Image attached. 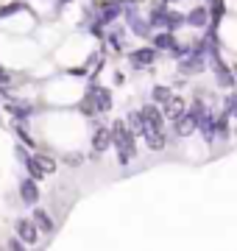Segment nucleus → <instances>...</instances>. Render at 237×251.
Wrapping results in <instances>:
<instances>
[{
	"label": "nucleus",
	"mask_w": 237,
	"mask_h": 251,
	"mask_svg": "<svg viewBox=\"0 0 237 251\" xmlns=\"http://www.w3.org/2000/svg\"><path fill=\"white\" fill-rule=\"evenodd\" d=\"M112 145L118 151V162L120 165H128V162L137 156V140H134V131L126 126V120H115L112 123Z\"/></svg>",
	"instance_id": "nucleus-1"
},
{
	"label": "nucleus",
	"mask_w": 237,
	"mask_h": 251,
	"mask_svg": "<svg viewBox=\"0 0 237 251\" xmlns=\"http://www.w3.org/2000/svg\"><path fill=\"white\" fill-rule=\"evenodd\" d=\"M112 103H115V100H112L109 87L92 84L90 92H87V100H84V112H90V115H95V112H109Z\"/></svg>",
	"instance_id": "nucleus-2"
},
{
	"label": "nucleus",
	"mask_w": 237,
	"mask_h": 251,
	"mask_svg": "<svg viewBox=\"0 0 237 251\" xmlns=\"http://www.w3.org/2000/svg\"><path fill=\"white\" fill-rule=\"evenodd\" d=\"M123 17H126V25L131 28L137 36H151V23L140 14L137 3H131V0H128L126 6H123Z\"/></svg>",
	"instance_id": "nucleus-3"
},
{
	"label": "nucleus",
	"mask_w": 237,
	"mask_h": 251,
	"mask_svg": "<svg viewBox=\"0 0 237 251\" xmlns=\"http://www.w3.org/2000/svg\"><path fill=\"white\" fill-rule=\"evenodd\" d=\"M140 115H142V123H145L142 137H145V134H156V131H165V115H162V109L156 106V103L142 106V109H140Z\"/></svg>",
	"instance_id": "nucleus-4"
},
{
	"label": "nucleus",
	"mask_w": 237,
	"mask_h": 251,
	"mask_svg": "<svg viewBox=\"0 0 237 251\" xmlns=\"http://www.w3.org/2000/svg\"><path fill=\"white\" fill-rule=\"evenodd\" d=\"M14 237L23 240L25 246H37L42 234H39L37 224H34L31 218H17V221H14Z\"/></svg>",
	"instance_id": "nucleus-5"
},
{
	"label": "nucleus",
	"mask_w": 237,
	"mask_h": 251,
	"mask_svg": "<svg viewBox=\"0 0 237 251\" xmlns=\"http://www.w3.org/2000/svg\"><path fill=\"white\" fill-rule=\"evenodd\" d=\"M17 193H20V201H23L25 206H37L39 198H42V190H39V184L31 179V176H25V179L20 181Z\"/></svg>",
	"instance_id": "nucleus-6"
},
{
	"label": "nucleus",
	"mask_w": 237,
	"mask_h": 251,
	"mask_svg": "<svg viewBox=\"0 0 237 251\" xmlns=\"http://www.w3.org/2000/svg\"><path fill=\"white\" fill-rule=\"evenodd\" d=\"M31 221L37 224L39 234H53V232H56V221H53V215L47 212L45 206H34V212H31Z\"/></svg>",
	"instance_id": "nucleus-7"
},
{
	"label": "nucleus",
	"mask_w": 237,
	"mask_h": 251,
	"mask_svg": "<svg viewBox=\"0 0 237 251\" xmlns=\"http://www.w3.org/2000/svg\"><path fill=\"white\" fill-rule=\"evenodd\" d=\"M162 115H165V120H170V123L182 120V117L187 115V100L179 98V95H173V98H170V100L162 106Z\"/></svg>",
	"instance_id": "nucleus-8"
},
{
	"label": "nucleus",
	"mask_w": 237,
	"mask_h": 251,
	"mask_svg": "<svg viewBox=\"0 0 237 251\" xmlns=\"http://www.w3.org/2000/svg\"><path fill=\"white\" fill-rule=\"evenodd\" d=\"M212 64H215V81H218L220 87H235V75H232V70H229V64L220 62V56H212Z\"/></svg>",
	"instance_id": "nucleus-9"
},
{
	"label": "nucleus",
	"mask_w": 237,
	"mask_h": 251,
	"mask_svg": "<svg viewBox=\"0 0 237 251\" xmlns=\"http://www.w3.org/2000/svg\"><path fill=\"white\" fill-rule=\"evenodd\" d=\"M156 62V48H137L134 53H131V64L134 67H151Z\"/></svg>",
	"instance_id": "nucleus-10"
},
{
	"label": "nucleus",
	"mask_w": 237,
	"mask_h": 251,
	"mask_svg": "<svg viewBox=\"0 0 237 251\" xmlns=\"http://www.w3.org/2000/svg\"><path fill=\"white\" fill-rule=\"evenodd\" d=\"M112 148V131L109 128H98L92 134V151L95 153H106Z\"/></svg>",
	"instance_id": "nucleus-11"
},
{
	"label": "nucleus",
	"mask_w": 237,
	"mask_h": 251,
	"mask_svg": "<svg viewBox=\"0 0 237 251\" xmlns=\"http://www.w3.org/2000/svg\"><path fill=\"white\" fill-rule=\"evenodd\" d=\"M210 11H207V6H195V9L187 14V23H190L192 28H207L210 25Z\"/></svg>",
	"instance_id": "nucleus-12"
},
{
	"label": "nucleus",
	"mask_w": 237,
	"mask_h": 251,
	"mask_svg": "<svg viewBox=\"0 0 237 251\" xmlns=\"http://www.w3.org/2000/svg\"><path fill=\"white\" fill-rule=\"evenodd\" d=\"M184 23H187V17H184V14H179V11H167V14H165V23H162V31L176 34Z\"/></svg>",
	"instance_id": "nucleus-13"
},
{
	"label": "nucleus",
	"mask_w": 237,
	"mask_h": 251,
	"mask_svg": "<svg viewBox=\"0 0 237 251\" xmlns=\"http://www.w3.org/2000/svg\"><path fill=\"white\" fill-rule=\"evenodd\" d=\"M176 45H179V42H176L173 34H167V31H162V34H154V48H156V50H173Z\"/></svg>",
	"instance_id": "nucleus-14"
},
{
	"label": "nucleus",
	"mask_w": 237,
	"mask_h": 251,
	"mask_svg": "<svg viewBox=\"0 0 237 251\" xmlns=\"http://www.w3.org/2000/svg\"><path fill=\"white\" fill-rule=\"evenodd\" d=\"M145 145L151 148V151H165V148H167V134H165V131L145 134Z\"/></svg>",
	"instance_id": "nucleus-15"
},
{
	"label": "nucleus",
	"mask_w": 237,
	"mask_h": 251,
	"mask_svg": "<svg viewBox=\"0 0 237 251\" xmlns=\"http://www.w3.org/2000/svg\"><path fill=\"white\" fill-rule=\"evenodd\" d=\"M126 126L134 131V134H142V131H145V123H142V115H140V112H128V115H126Z\"/></svg>",
	"instance_id": "nucleus-16"
},
{
	"label": "nucleus",
	"mask_w": 237,
	"mask_h": 251,
	"mask_svg": "<svg viewBox=\"0 0 237 251\" xmlns=\"http://www.w3.org/2000/svg\"><path fill=\"white\" fill-rule=\"evenodd\" d=\"M151 98H154L156 106H165L167 100L173 98V92H170V87H154V90H151Z\"/></svg>",
	"instance_id": "nucleus-17"
},
{
	"label": "nucleus",
	"mask_w": 237,
	"mask_h": 251,
	"mask_svg": "<svg viewBox=\"0 0 237 251\" xmlns=\"http://www.w3.org/2000/svg\"><path fill=\"white\" fill-rule=\"evenodd\" d=\"M37 156V162L42 165V171H45V176L47 173H56V168H59V162L53 159V156H47V153H34Z\"/></svg>",
	"instance_id": "nucleus-18"
},
{
	"label": "nucleus",
	"mask_w": 237,
	"mask_h": 251,
	"mask_svg": "<svg viewBox=\"0 0 237 251\" xmlns=\"http://www.w3.org/2000/svg\"><path fill=\"white\" fill-rule=\"evenodd\" d=\"M106 39H109V45L115 48V50H120V48H123V28L112 25V31L106 34Z\"/></svg>",
	"instance_id": "nucleus-19"
},
{
	"label": "nucleus",
	"mask_w": 237,
	"mask_h": 251,
	"mask_svg": "<svg viewBox=\"0 0 237 251\" xmlns=\"http://www.w3.org/2000/svg\"><path fill=\"white\" fill-rule=\"evenodd\" d=\"M207 11H210V17H212V20H218L220 14L226 11V9H223V0H210V6H207Z\"/></svg>",
	"instance_id": "nucleus-20"
},
{
	"label": "nucleus",
	"mask_w": 237,
	"mask_h": 251,
	"mask_svg": "<svg viewBox=\"0 0 237 251\" xmlns=\"http://www.w3.org/2000/svg\"><path fill=\"white\" fill-rule=\"evenodd\" d=\"M14 131H17V137L23 140V145H31V148H34V137H31L25 128H23V123H20V120H17V126H14Z\"/></svg>",
	"instance_id": "nucleus-21"
},
{
	"label": "nucleus",
	"mask_w": 237,
	"mask_h": 251,
	"mask_svg": "<svg viewBox=\"0 0 237 251\" xmlns=\"http://www.w3.org/2000/svg\"><path fill=\"white\" fill-rule=\"evenodd\" d=\"M62 162H64V165H70V168H78V165L84 162V156H81V153H64Z\"/></svg>",
	"instance_id": "nucleus-22"
},
{
	"label": "nucleus",
	"mask_w": 237,
	"mask_h": 251,
	"mask_svg": "<svg viewBox=\"0 0 237 251\" xmlns=\"http://www.w3.org/2000/svg\"><path fill=\"white\" fill-rule=\"evenodd\" d=\"M6 251H28V246L23 240H17V237H11V240L6 243Z\"/></svg>",
	"instance_id": "nucleus-23"
},
{
	"label": "nucleus",
	"mask_w": 237,
	"mask_h": 251,
	"mask_svg": "<svg viewBox=\"0 0 237 251\" xmlns=\"http://www.w3.org/2000/svg\"><path fill=\"white\" fill-rule=\"evenodd\" d=\"M14 11H20V3H9L6 9H0V17H11Z\"/></svg>",
	"instance_id": "nucleus-24"
},
{
	"label": "nucleus",
	"mask_w": 237,
	"mask_h": 251,
	"mask_svg": "<svg viewBox=\"0 0 237 251\" xmlns=\"http://www.w3.org/2000/svg\"><path fill=\"white\" fill-rule=\"evenodd\" d=\"M0 84H11V75L6 73V67H0Z\"/></svg>",
	"instance_id": "nucleus-25"
}]
</instances>
